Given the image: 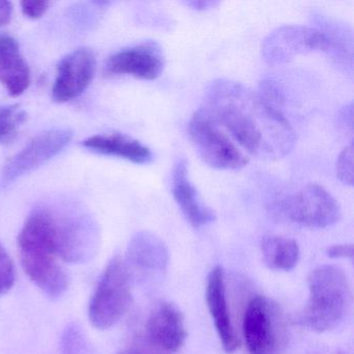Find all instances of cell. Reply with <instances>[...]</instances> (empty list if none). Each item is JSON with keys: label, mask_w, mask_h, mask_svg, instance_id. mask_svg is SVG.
I'll return each instance as SVG.
<instances>
[{"label": "cell", "mask_w": 354, "mask_h": 354, "mask_svg": "<svg viewBox=\"0 0 354 354\" xmlns=\"http://www.w3.org/2000/svg\"><path fill=\"white\" fill-rule=\"evenodd\" d=\"M204 109L254 156L283 158L295 145V132L285 115L239 82L213 80L205 92Z\"/></svg>", "instance_id": "cell-1"}, {"label": "cell", "mask_w": 354, "mask_h": 354, "mask_svg": "<svg viewBox=\"0 0 354 354\" xmlns=\"http://www.w3.org/2000/svg\"><path fill=\"white\" fill-rule=\"evenodd\" d=\"M308 299L301 323L310 330L325 333L339 326L347 317L352 292L343 269L323 265L308 275Z\"/></svg>", "instance_id": "cell-2"}, {"label": "cell", "mask_w": 354, "mask_h": 354, "mask_svg": "<svg viewBox=\"0 0 354 354\" xmlns=\"http://www.w3.org/2000/svg\"><path fill=\"white\" fill-rule=\"evenodd\" d=\"M131 275L121 257H115L105 267L88 304V319L97 329L117 324L131 306Z\"/></svg>", "instance_id": "cell-3"}, {"label": "cell", "mask_w": 354, "mask_h": 354, "mask_svg": "<svg viewBox=\"0 0 354 354\" xmlns=\"http://www.w3.org/2000/svg\"><path fill=\"white\" fill-rule=\"evenodd\" d=\"M347 48L327 30L302 26H285L273 30L262 44V55L269 65L288 63L300 55L323 51L342 57Z\"/></svg>", "instance_id": "cell-4"}, {"label": "cell", "mask_w": 354, "mask_h": 354, "mask_svg": "<svg viewBox=\"0 0 354 354\" xmlns=\"http://www.w3.org/2000/svg\"><path fill=\"white\" fill-rule=\"evenodd\" d=\"M242 329L250 354H281L287 345L283 310L266 296H256L248 302Z\"/></svg>", "instance_id": "cell-5"}, {"label": "cell", "mask_w": 354, "mask_h": 354, "mask_svg": "<svg viewBox=\"0 0 354 354\" xmlns=\"http://www.w3.org/2000/svg\"><path fill=\"white\" fill-rule=\"evenodd\" d=\"M188 131L198 154L209 167L223 171H236L250 162L248 157L237 148L204 109H198L194 113Z\"/></svg>", "instance_id": "cell-6"}, {"label": "cell", "mask_w": 354, "mask_h": 354, "mask_svg": "<svg viewBox=\"0 0 354 354\" xmlns=\"http://www.w3.org/2000/svg\"><path fill=\"white\" fill-rule=\"evenodd\" d=\"M281 212L292 223L312 229H325L341 218L337 201L318 184H308L281 203Z\"/></svg>", "instance_id": "cell-7"}, {"label": "cell", "mask_w": 354, "mask_h": 354, "mask_svg": "<svg viewBox=\"0 0 354 354\" xmlns=\"http://www.w3.org/2000/svg\"><path fill=\"white\" fill-rule=\"evenodd\" d=\"M73 138L69 129H53L32 138L24 148L16 153L3 165L1 179L5 184L32 173L59 154Z\"/></svg>", "instance_id": "cell-8"}, {"label": "cell", "mask_w": 354, "mask_h": 354, "mask_svg": "<svg viewBox=\"0 0 354 354\" xmlns=\"http://www.w3.org/2000/svg\"><path fill=\"white\" fill-rule=\"evenodd\" d=\"M165 53L158 43L148 41L111 55L105 64L109 75H130L142 80L158 78L165 69Z\"/></svg>", "instance_id": "cell-9"}, {"label": "cell", "mask_w": 354, "mask_h": 354, "mask_svg": "<svg viewBox=\"0 0 354 354\" xmlns=\"http://www.w3.org/2000/svg\"><path fill=\"white\" fill-rule=\"evenodd\" d=\"M96 68V57L90 49H77L64 57L53 86V100L66 103L82 96L92 82Z\"/></svg>", "instance_id": "cell-10"}, {"label": "cell", "mask_w": 354, "mask_h": 354, "mask_svg": "<svg viewBox=\"0 0 354 354\" xmlns=\"http://www.w3.org/2000/svg\"><path fill=\"white\" fill-rule=\"evenodd\" d=\"M98 233L84 217L61 215L57 256L68 263H86L98 248Z\"/></svg>", "instance_id": "cell-11"}, {"label": "cell", "mask_w": 354, "mask_h": 354, "mask_svg": "<svg viewBox=\"0 0 354 354\" xmlns=\"http://www.w3.org/2000/svg\"><path fill=\"white\" fill-rule=\"evenodd\" d=\"M147 333L158 349L171 353L179 351L187 339L183 314L175 304L161 302L149 317Z\"/></svg>", "instance_id": "cell-12"}, {"label": "cell", "mask_w": 354, "mask_h": 354, "mask_svg": "<svg viewBox=\"0 0 354 354\" xmlns=\"http://www.w3.org/2000/svg\"><path fill=\"white\" fill-rule=\"evenodd\" d=\"M206 301L215 329L223 350L232 353L239 347V339L234 330L225 293V272L223 267L215 266L207 279Z\"/></svg>", "instance_id": "cell-13"}, {"label": "cell", "mask_w": 354, "mask_h": 354, "mask_svg": "<svg viewBox=\"0 0 354 354\" xmlns=\"http://www.w3.org/2000/svg\"><path fill=\"white\" fill-rule=\"evenodd\" d=\"M171 190L179 208L194 229L206 227L216 219V214L203 202L196 186L190 182L186 159H179L173 169Z\"/></svg>", "instance_id": "cell-14"}, {"label": "cell", "mask_w": 354, "mask_h": 354, "mask_svg": "<svg viewBox=\"0 0 354 354\" xmlns=\"http://www.w3.org/2000/svg\"><path fill=\"white\" fill-rule=\"evenodd\" d=\"M127 261L136 270L145 274L161 277L169 266V250L155 234L138 232L130 240Z\"/></svg>", "instance_id": "cell-15"}, {"label": "cell", "mask_w": 354, "mask_h": 354, "mask_svg": "<svg viewBox=\"0 0 354 354\" xmlns=\"http://www.w3.org/2000/svg\"><path fill=\"white\" fill-rule=\"evenodd\" d=\"M0 84L11 96L24 94L30 84V71L13 37L0 34Z\"/></svg>", "instance_id": "cell-16"}, {"label": "cell", "mask_w": 354, "mask_h": 354, "mask_svg": "<svg viewBox=\"0 0 354 354\" xmlns=\"http://www.w3.org/2000/svg\"><path fill=\"white\" fill-rule=\"evenodd\" d=\"M82 146L93 152L119 157L136 165H148L153 161V153L148 147L121 133L97 134L84 140Z\"/></svg>", "instance_id": "cell-17"}, {"label": "cell", "mask_w": 354, "mask_h": 354, "mask_svg": "<svg viewBox=\"0 0 354 354\" xmlns=\"http://www.w3.org/2000/svg\"><path fill=\"white\" fill-rule=\"evenodd\" d=\"M24 272L30 281L53 299L61 297L69 287L63 267L53 257H20Z\"/></svg>", "instance_id": "cell-18"}, {"label": "cell", "mask_w": 354, "mask_h": 354, "mask_svg": "<svg viewBox=\"0 0 354 354\" xmlns=\"http://www.w3.org/2000/svg\"><path fill=\"white\" fill-rule=\"evenodd\" d=\"M261 250L265 264L272 270L288 272L299 262V245L291 238L266 236L262 240Z\"/></svg>", "instance_id": "cell-19"}, {"label": "cell", "mask_w": 354, "mask_h": 354, "mask_svg": "<svg viewBox=\"0 0 354 354\" xmlns=\"http://www.w3.org/2000/svg\"><path fill=\"white\" fill-rule=\"evenodd\" d=\"M62 354H97L96 348L78 323L72 322L61 337Z\"/></svg>", "instance_id": "cell-20"}, {"label": "cell", "mask_w": 354, "mask_h": 354, "mask_svg": "<svg viewBox=\"0 0 354 354\" xmlns=\"http://www.w3.org/2000/svg\"><path fill=\"white\" fill-rule=\"evenodd\" d=\"M26 120V111L19 105H0V144L11 142Z\"/></svg>", "instance_id": "cell-21"}, {"label": "cell", "mask_w": 354, "mask_h": 354, "mask_svg": "<svg viewBox=\"0 0 354 354\" xmlns=\"http://www.w3.org/2000/svg\"><path fill=\"white\" fill-rule=\"evenodd\" d=\"M15 267L11 257L0 243V296L5 295L15 283Z\"/></svg>", "instance_id": "cell-22"}, {"label": "cell", "mask_w": 354, "mask_h": 354, "mask_svg": "<svg viewBox=\"0 0 354 354\" xmlns=\"http://www.w3.org/2000/svg\"><path fill=\"white\" fill-rule=\"evenodd\" d=\"M337 177L346 185L353 184V149L352 145L346 147L337 160Z\"/></svg>", "instance_id": "cell-23"}, {"label": "cell", "mask_w": 354, "mask_h": 354, "mask_svg": "<svg viewBox=\"0 0 354 354\" xmlns=\"http://www.w3.org/2000/svg\"><path fill=\"white\" fill-rule=\"evenodd\" d=\"M20 5L24 16L30 19H40L46 13L50 3L46 0H24Z\"/></svg>", "instance_id": "cell-24"}, {"label": "cell", "mask_w": 354, "mask_h": 354, "mask_svg": "<svg viewBox=\"0 0 354 354\" xmlns=\"http://www.w3.org/2000/svg\"><path fill=\"white\" fill-rule=\"evenodd\" d=\"M326 256L330 259L353 258V245L352 244H335L326 248Z\"/></svg>", "instance_id": "cell-25"}, {"label": "cell", "mask_w": 354, "mask_h": 354, "mask_svg": "<svg viewBox=\"0 0 354 354\" xmlns=\"http://www.w3.org/2000/svg\"><path fill=\"white\" fill-rule=\"evenodd\" d=\"M13 15V5L10 1H0V26H7Z\"/></svg>", "instance_id": "cell-26"}, {"label": "cell", "mask_w": 354, "mask_h": 354, "mask_svg": "<svg viewBox=\"0 0 354 354\" xmlns=\"http://www.w3.org/2000/svg\"><path fill=\"white\" fill-rule=\"evenodd\" d=\"M186 5L192 9L196 10V11H205V10L210 9V8L218 5V3H214V1H196L194 0V1H188Z\"/></svg>", "instance_id": "cell-27"}, {"label": "cell", "mask_w": 354, "mask_h": 354, "mask_svg": "<svg viewBox=\"0 0 354 354\" xmlns=\"http://www.w3.org/2000/svg\"><path fill=\"white\" fill-rule=\"evenodd\" d=\"M120 354H147L145 353L142 350L136 349V348H130V349L124 350L123 352H121Z\"/></svg>", "instance_id": "cell-28"}, {"label": "cell", "mask_w": 354, "mask_h": 354, "mask_svg": "<svg viewBox=\"0 0 354 354\" xmlns=\"http://www.w3.org/2000/svg\"><path fill=\"white\" fill-rule=\"evenodd\" d=\"M337 354H345V353H343V352H339V353Z\"/></svg>", "instance_id": "cell-29"}]
</instances>
